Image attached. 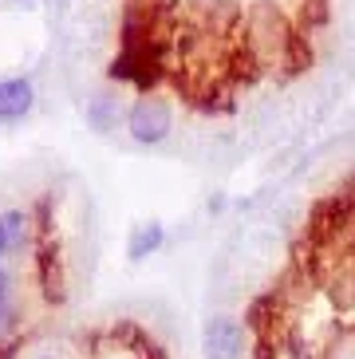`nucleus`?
<instances>
[{
    "mask_svg": "<svg viewBox=\"0 0 355 359\" xmlns=\"http://www.w3.org/2000/svg\"><path fill=\"white\" fill-rule=\"evenodd\" d=\"M126 130L135 142L142 147H158V142H166L170 130H174V111H170L166 99L158 95H138L126 111Z\"/></svg>",
    "mask_w": 355,
    "mask_h": 359,
    "instance_id": "1",
    "label": "nucleus"
},
{
    "mask_svg": "<svg viewBox=\"0 0 355 359\" xmlns=\"http://www.w3.org/2000/svg\"><path fill=\"white\" fill-rule=\"evenodd\" d=\"M201 351H206V359H241L245 336H241V324L229 312H209L206 316V324H201Z\"/></svg>",
    "mask_w": 355,
    "mask_h": 359,
    "instance_id": "2",
    "label": "nucleus"
},
{
    "mask_svg": "<svg viewBox=\"0 0 355 359\" xmlns=\"http://www.w3.org/2000/svg\"><path fill=\"white\" fill-rule=\"evenodd\" d=\"M32 83L28 79H0V118H20L32 111Z\"/></svg>",
    "mask_w": 355,
    "mask_h": 359,
    "instance_id": "3",
    "label": "nucleus"
},
{
    "mask_svg": "<svg viewBox=\"0 0 355 359\" xmlns=\"http://www.w3.org/2000/svg\"><path fill=\"white\" fill-rule=\"evenodd\" d=\"M154 241H158V229L138 233V241H135V257H142V249H154Z\"/></svg>",
    "mask_w": 355,
    "mask_h": 359,
    "instance_id": "4",
    "label": "nucleus"
},
{
    "mask_svg": "<svg viewBox=\"0 0 355 359\" xmlns=\"http://www.w3.org/2000/svg\"><path fill=\"white\" fill-rule=\"evenodd\" d=\"M8 257V241H4V233H0V261Z\"/></svg>",
    "mask_w": 355,
    "mask_h": 359,
    "instance_id": "5",
    "label": "nucleus"
}]
</instances>
